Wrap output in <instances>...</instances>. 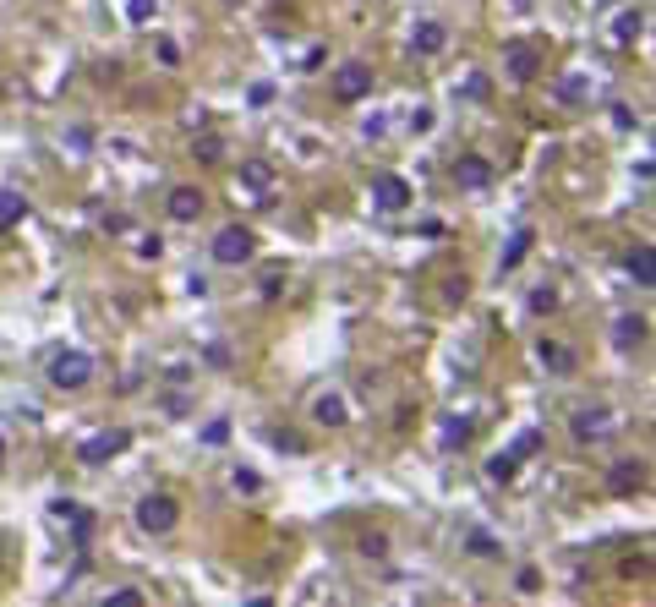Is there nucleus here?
I'll list each match as a JSON object with an SVG mask.
<instances>
[{"label":"nucleus","instance_id":"f257e3e1","mask_svg":"<svg viewBox=\"0 0 656 607\" xmlns=\"http://www.w3.org/2000/svg\"><path fill=\"white\" fill-rule=\"evenodd\" d=\"M44 378H50V389L77 394V389L93 383V356H82V350H55L50 367H44Z\"/></svg>","mask_w":656,"mask_h":607},{"label":"nucleus","instance_id":"f03ea898","mask_svg":"<svg viewBox=\"0 0 656 607\" xmlns=\"http://www.w3.org/2000/svg\"><path fill=\"white\" fill-rule=\"evenodd\" d=\"M132 520H137L143 536H170L175 525H181V504H175L170 493H148V498H137Z\"/></svg>","mask_w":656,"mask_h":607},{"label":"nucleus","instance_id":"7ed1b4c3","mask_svg":"<svg viewBox=\"0 0 656 607\" xmlns=\"http://www.w3.org/2000/svg\"><path fill=\"white\" fill-rule=\"evenodd\" d=\"M208 252H214V263H219V268H241V263H252V258H257V236H252V225H225V230L214 236V247H208Z\"/></svg>","mask_w":656,"mask_h":607},{"label":"nucleus","instance_id":"20e7f679","mask_svg":"<svg viewBox=\"0 0 656 607\" xmlns=\"http://www.w3.org/2000/svg\"><path fill=\"white\" fill-rule=\"evenodd\" d=\"M328 88H334L339 104H361V99L372 93V61H339V66H334V83H328Z\"/></svg>","mask_w":656,"mask_h":607},{"label":"nucleus","instance_id":"39448f33","mask_svg":"<svg viewBox=\"0 0 656 607\" xmlns=\"http://www.w3.org/2000/svg\"><path fill=\"white\" fill-rule=\"evenodd\" d=\"M613 433H618V416L607 411L602 400H596V405H580V411H574V438H580V443H607Z\"/></svg>","mask_w":656,"mask_h":607},{"label":"nucleus","instance_id":"423d86ee","mask_svg":"<svg viewBox=\"0 0 656 607\" xmlns=\"http://www.w3.org/2000/svg\"><path fill=\"white\" fill-rule=\"evenodd\" d=\"M203 208H208L203 186H170V197H164V214H170L175 225H197Z\"/></svg>","mask_w":656,"mask_h":607},{"label":"nucleus","instance_id":"0eeeda50","mask_svg":"<svg viewBox=\"0 0 656 607\" xmlns=\"http://www.w3.org/2000/svg\"><path fill=\"white\" fill-rule=\"evenodd\" d=\"M449 175H454V186H460V192H487L498 170H492V159H482V154H460Z\"/></svg>","mask_w":656,"mask_h":607},{"label":"nucleus","instance_id":"6e6552de","mask_svg":"<svg viewBox=\"0 0 656 607\" xmlns=\"http://www.w3.org/2000/svg\"><path fill=\"white\" fill-rule=\"evenodd\" d=\"M372 203H378L383 214H400V208H410L405 175H372Z\"/></svg>","mask_w":656,"mask_h":607},{"label":"nucleus","instance_id":"1a4fd4ad","mask_svg":"<svg viewBox=\"0 0 656 607\" xmlns=\"http://www.w3.org/2000/svg\"><path fill=\"white\" fill-rule=\"evenodd\" d=\"M536 361H542L553 378H569V372H580V356H574V345H564V340H542V345H536Z\"/></svg>","mask_w":656,"mask_h":607},{"label":"nucleus","instance_id":"9d476101","mask_svg":"<svg viewBox=\"0 0 656 607\" xmlns=\"http://www.w3.org/2000/svg\"><path fill=\"white\" fill-rule=\"evenodd\" d=\"M312 422H318V427H345V422H350V405H345V394H334V389L312 394Z\"/></svg>","mask_w":656,"mask_h":607},{"label":"nucleus","instance_id":"9b49d317","mask_svg":"<svg viewBox=\"0 0 656 607\" xmlns=\"http://www.w3.org/2000/svg\"><path fill=\"white\" fill-rule=\"evenodd\" d=\"M236 181H241V192L268 197V192H274V165H268V159H241Z\"/></svg>","mask_w":656,"mask_h":607},{"label":"nucleus","instance_id":"f8f14e48","mask_svg":"<svg viewBox=\"0 0 656 607\" xmlns=\"http://www.w3.org/2000/svg\"><path fill=\"white\" fill-rule=\"evenodd\" d=\"M646 334H651V318H646V312H624V318H613V345H618V350L646 345Z\"/></svg>","mask_w":656,"mask_h":607},{"label":"nucleus","instance_id":"ddd939ff","mask_svg":"<svg viewBox=\"0 0 656 607\" xmlns=\"http://www.w3.org/2000/svg\"><path fill=\"white\" fill-rule=\"evenodd\" d=\"M624 274H629V285H640V290L656 285V252H651V241H640V247L624 258Z\"/></svg>","mask_w":656,"mask_h":607},{"label":"nucleus","instance_id":"4468645a","mask_svg":"<svg viewBox=\"0 0 656 607\" xmlns=\"http://www.w3.org/2000/svg\"><path fill=\"white\" fill-rule=\"evenodd\" d=\"M443 44H449V28H443L438 17H421L416 33H410V50H416V55H438Z\"/></svg>","mask_w":656,"mask_h":607},{"label":"nucleus","instance_id":"2eb2a0df","mask_svg":"<svg viewBox=\"0 0 656 607\" xmlns=\"http://www.w3.org/2000/svg\"><path fill=\"white\" fill-rule=\"evenodd\" d=\"M121 449H126V433H93L77 454H82V465H104V460H115Z\"/></svg>","mask_w":656,"mask_h":607},{"label":"nucleus","instance_id":"dca6fc26","mask_svg":"<svg viewBox=\"0 0 656 607\" xmlns=\"http://www.w3.org/2000/svg\"><path fill=\"white\" fill-rule=\"evenodd\" d=\"M28 219V197L17 186H0V230H17Z\"/></svg>","mask_w":656,"mask_h":607},{"label":"nucleus","instance_id":"f3484780","mask_svg":"<svg viewBox=\"0 0 656 607\" xmlns=\"http://www.w3.org/2000/svg\"><path fill=\"white\" fill-rule=\"evenodd\" d=\"M509 77L514 83H531L536 77V50L531 44H509Z\"/></svg>","mask_w":656,"mask_h":607},{"label":"nucleus","instance_id":"a211bd4d","mask_svg":"<svg viewBox=\"0 0 656 607\" xmlns=\"http://www.w3.org/2000/svg\"><path fill=\"white\" fill-rule=\"evenodd\" d=\"M640 28H646V11H624V17L613 22V39L629 44V39H640Z\"/></svg>","mask_w":656,"mask_h":607},{"label":"nucleus","instance_id":"6ab92c4d","mask_svg":"<svg viewBox=\"0 0 656 607\" xmlns=\"http://www.w3.org/2000/svg\"><path fill=\"white\" fill-rule=\"evenodd\" d=\"M192 159H203V165H219V159H225V137H214V132L197 137V143H192Z\"/></svg>","mask_w":656,"mask_h":607},{"label":"nucleus","instance_id":"aec40b11","mask_svg":"<svg viewBox=\"0 0 656 607\" xmlns=\"http://www.w3.org/2000/svg\"><path fill=\"white\" fill-rule=\"evenodd\" d=\"M640 482H646V471H640L635 460L613 465V493H629V487H640Z\"/></svg>","mask_w":656,"mask_h":607},{"label":"nucleus","instance_id":"412c9836","mask_svg":"<svg viewBox=\"0 0 656 607\" xmlns=\"http://www.w3.org/2000/svg\"><path fill=\"white\" fill-rule=\"evenodd\" d=\"M126 17H132L137 28H148V22L159 17V0H126Z\"/></svg>","mask_w":656,"mask_h":607},{"label":"nucleus","instance_id":"4be33fe9","mask_svg":"<svg viewBox=\"0 0 656 607\" xmlns=\"http://www.w3.org/2000/svg\"><path fill=\"white\" fill-rule=\"evenodd\" d=\"M514 471H520V460H514V449H503V460H487V476H492V482H509Z\"/></svg>","mask_w":656,"mask_h":607},{"label":"nucleus","instance_id":"5701e85b","mask_svg":"<svg viewBox=\"0 0 656 607\" xmlns=\"http://www.w3.org/2000/svg\"><path fill=\"white\" fill-rule=\"evenodd\" d=\"M553 307H558V290H553V285H536V290H531V312H536V318H547Z\"/></svg>","mask_w":656,"mask_h":607},{"label":"nucleus","instance_id":"b1692460","mask_svg":"<svg viewBox=\"0 0 656 607\" xmlns=\"http://www.w3.org/2000/svg\"><path fill=\"white\" fill-rule=\"evenodd\" d=\"M203 361H208V367H219V372H225V367H230V361H236V350H230L225 340H214V345H208V350H203Z\"/></svg>","mask_w":656,"mask_h":607},{"label":"nucleus","instance_id":"393cba45","mask_svg":"<svg viewBox=\"0 0 656 607\" xmlns=\"http://www.w3.org/2000/svg\"><path fill=\"white\" fill-rule=\"evenodd\" d=\"M542 443H547V438L536 433V427H525V433L514 438V460H525V454H536V449H542Z\"/></svg>","mask_w":656,"mask_h":607},{"label":"nucleus","instance_id":"a878e982","mask_svg":"<svg viewBox=\"0 0 656 607\" xmlns=\"http://www.w3.org/2000/svg\"><path fill=\"white\" fill-rule=\"evenodd\" d=\"M487 93H492V83H487L482 72H471V77L460 83V99H487Z\"/></svg>","mask_w":656,"mask_h":607},{"label":"nucleus","instance_id":"bb28decb","mask_svg":"<svg viewBox=\"0 0 656 607\" xmlns=\"http://www.w3.org/2000/svg\"><path fill=\"white\" fill-rule=\"evenodd\" d=\"M525 252H531V230H520V236L509 241V252H503V268H514V263L525 258Z\"/></svg>","mask_w":656,"mask_h":607},{"label":"nucleus","instance_id":"cd10ccee","mask_svg":"<svg viewBox=\"0 0 656 607\" xmlns=\"http://www.w3.org/2000/svg\"><path fill=\"white\" fill-rule=\"evenodd\" d=\"M104 607H143V591L121 586V591H110V597H104Z\"/></svg>","mask_w":656,"mask_h":607},{"label":"nucleus","instance_id":"c85d7f7f","mask_svg":"<svg viewBox=\"0 0 656 607\" xmlns=\"http://www.w3.org/2000/svg\"><path fill=\"white\" fill-rule=\"evenodd\" d=\"M361 553H367V558H383V553H389V536H383V531H367V536H361Z\"/></svg>","mask_w":656,"mask_h":607},{"label":"nucleus","instance_id":"c756f323","mask_svg":"<svg viewBox=\"0 0 656 607\" xmlns=\"http://www.w3.org/2000/svg\"><path fill=\"white\" fill-rule=\"evenodd\" d=\"M465 547H471L476 558H492V553H498V542H492L487 531H471V542H465Z\"/></svg>","mask_w":656,"mask_h":607},{"label":"nucleus","instance_id":"7c9ffc66","mask_svg":"<svg viewBox=\"0 0 656 607\" xmlns=\"http://www.w3.org/2000/svg\"><path fill=\"white\" fill-rule=\"evenodd\" d=\"M66 143H72V154H88L93 132H88V126H72V132H66Z\"/></svg>","mask_w":656,"mask_h":607},{"label":"nucleus","instance_id":"2f4dec72","mask_svg":"<svg viewBox=\"0 0 656 607\" xmlns=\"http://www.w3.org/2000/svg\"><path fill=\"white\" fill-rule=\"evenodd\" d=\"M203 438H208V443H225V438H230V422H225V416H219V422H208Z\"/></svg>","mask_w":656,"mask_h":607},{"label":"nucleus","instance_id":"473e14b6","mask_svg":"<svg viewBox=\"0 0 656 607\" xmlns=\"http://www.w3.org/2000/svg\"><path fill=\"white\" fill-rule=\"evenodd\" d=\"M164 411H170V416H186V411H192V400H186V394H164Z\"/></svg>","mask_w":656,"mask_h":607},{"label":"nucleus","instance_id":"72a5a7b5","mask_svg":"<svg viewBox=\"0 0 656 607\" xmlns=\"http://www.w3.org/2000/svg\"><path fill=\"white\" fill-rule=\"evenodd\" d=\"M159 61H164V66H181V44L164 39V44H159Z\"/></svg>","mask_w":656,"mask_h":607},{"label":"nucleus","instance_id":"f704fd0d","mask_svg":"<svg viewBox=\"0 0 656 607\" xmlns=\"http://www.w3.org/2000/svg\"><path fill=\"white\" fill-rule=\"evenodd\" d=\"M443 438H449V443H465V438H471V427H465V422H449V427H443Z\"/></svg>","mask_w":656,"mask_h":607},{"label":"nucleus","instance_id":"c9c22d12","mask_svg":"<svg viewBox=\"0 0 656 607\" xmlns=\"http://www.w3.org/2000/svg\"><path fill=\"white\" fill-rule=\"evenodd\" d=\"M0 465H6V438H0Z\"/></svg>","mask_w":656,"mask_h":607}]
</instances>
